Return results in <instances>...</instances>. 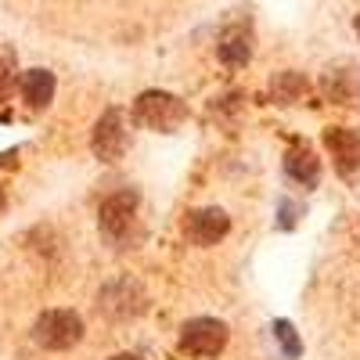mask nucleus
Here are the masks:
<instances>
[{
    "instance_id": "obj_9",
    "label": "nucleus",
    "mask_w": 360,
    "mask_h": 360,
    "mask_svg": "<svg viewBox=\"0 0 360 360\" xmlns=\"http://www.w3.org/2000/svg\"><path fill=\"white\" fill-rule=\"evenodd\" d=\"M324 148L335 162V173L342 180L360 184V130H346V127H328L324 130Z\"/></svg>"
},
{
    "instance_id": "obj_8",
    "label": "nucleus",
    "mask_w": 360,
    "mask_h": 360,
    "mask_svg": "<svg viewBox=\"0 0 360 360\" xmlns=\"http://www.w3.org/2000/svg\"><path fill=\"white\" fill-rule=\"evenodd\" d=\"M231 234V217L224 213L220 205H202V209H191L188 220H184V238L198 249H209L224 242Z\"/></svg>"
},
{
    "instance_id": "obj_4",
    "label": "nucleus",
    "mask_w": 360,
    "mask_h": 360,
    "mask_svg": "<svg viewBox=\"0 0 360 360\" xmlns=\"http://www.w3.org/2000/svg\"><path fill=\"white\" fill-rule=\"evenodd\" d=\"M98 310L105 321H134L148 310V292L137 278H112L98 292Z\"/></svg>"
},
{
    "instance_id": "obj_10",
    "label": "nucleus",
    "mask_w": 360,
    "mask_h": 360,
    "mask_svg": "<svg viewBox=\"0 0 360 360\" xmlns=\"http://www.w3.org/2000/svg\"><path fill=\"white\" fill-rule=\"evenodd\" d=\"M310 98H314V83L303 72L285 69V72H278L274 79H270V101H278V105H314Z\"/></svg>"
},
{
    "instance_id": "obj_2",
    "label": "nucleus",
    "mask_w": 360,
    "mask_h": 360,
    "mask_svg": "<svg viewBox=\"0 0 360 360\" xmlns=\"http://www.w3.org/2000/svg\"><path fill=\"white\" fill-rule=\"evenodd\" d=\"M134 119L152 134H173L188 123V101L169 90H144L134 101Z\"/></svg>"
},
{
    "instance_id": "obj_19",
    "label": "nucleus",
    "mask_w": 360,
    "mask_h": 360,
    "mask_svg": "<svg viewBox=\"0 0 360 360\" xmlns=\"http://www.w3.org/2000/svg\"><path fill=\"white\" fill-rule=\"evenodd\" d=\"M356 33H360V15H356Z\"/></svg>"
},
{
    "instance_id": "obj_15",
    "label": "nucleus",
    "mask_w": 360,
    "mask_h": 360,
    "mask_svg": "<svg viewBox=\"0 0 360 360\" xmlns=\"http://www.w3.org/2000/svg\"><path fill=\"white\" fill-rule=\"evenodd\" d=\"M11 90H15V54L0 51V105L11 98Z\"/></svg>"
},
{
    "instance_id": "obj_12",
    "label": "nucleus",
    "mask_w": 360,
    "mask_h": 360,
    "mask_svg": "<svg viewBox=\"0 0 360 360\" xmlns=\"http://www.w3.org/2000/svg\"><path fill=\"white\" fill-rule=\"evenodd\" d=\"M217 54L227 69H242L249 58H252V33L245 25H231L220 33V44H217Z\"/></svg>"
},
{
    "instance_id": "obj_5",
    "label": "nucleus",
    "mask_w": 360,
    "mask_h": 360,
    "mask_svg": "<svg viewBox=\"0 0 360 360\" xmlns=\"http://www.w3.org/2000/svg\"><path fill=\"white\" fill-rule=\"evenodd\" d=\"M90 148H94L98 162H119L130 152V130H127L123 108H105L101 112V119L94 123V134H90Z\"/></svg>"
},
{
    "instance_id": "obj_3",
    "label": "nucleus",
    "mask_w": 360,
    "mask_h": 360,
    "mask_svg": "<svg viewBox=\"0 0 360 360\" xmlns=\"http://www.w3.org/2000/svg\"><path fill=\"white\" fill-rule=\"evenodd\" d=\"M79 339H83V321L76 310H65V307L40 314L33 324V342L47 353H65L79 346Z\"/></svg>"
},
{
    "instance_id": "obj_1",
    "label": "nucleus",
    "mask_w": 360,
    "mask_h": 360,
    "mask_svg": "<svg viewBox=\"0 0 360 360\" xmlns=\"http://www.w3.org/2000/svg\"><path fill=\"white\" fill-rule=\"evenodd\" d=\"M98 231L112 249H130L137 238L144 234L141 220V195L137 191H115L101 202L98 209Z\"/></svg>"
},
{
    "instance_id": "obj_7",
    "label": "nucleus",
    "mask_w": 360,
    "mask_h": 360,
    "mask_svg": "<svg viewBox=\"0 0 360 360\" xmlns=\"http://www.w3.org/2000/svg\"><path fill=\"white\" fill-rule=\"evenodd\" d=\"M321 94L324 101L356 108L360 105V65L356 62H335L321 72Z\"/></svg>"
},
{
    "instance_id": "obj_13",
    "label": "nucleus",
    "mask_w": 360,
    "mask_h": 360,
    "mask_svg": "<svg viewBox=\"0 0 360 360\" xmlns=\"http://www.w3.org/2000/svg\"><path fill=\"white\" fill-rule=\"evenodd\" d=\"M22 101L25 108H33V112H44L51 101H54V72L47 69H29L22 72Z\"/></svg>"
},
{
    "instance_id": "obj_17",
    "label": "nucleus",
    "mask_w": 360,
    "mask_h": 360,
    "mask_svg": "<svg viewBox=\"0 0 360 360\" xmlns=\"http://www.w3.org/2000/svg\"><path fill=\"white\" fill-rule=\"evenodd\" d=\"M108 360H144V356H137V353H115V356H108Z\"/></svg>"
},
{
    "instance_id": "obj_18",
    "label": "nucleus",
    "mask_w": 360,
    "mask_h": 360,
    "mask_svg": "<svg viewBox=\"0 0 360 360\" xmlns=\"http://www.w3.org/2000/svg\"><path fill=\"white\" fill-rule=\"evenodd\" d=\"M4 205H8V198H4V191H0V213H4Z\"/></svg>"
},
{
    "instance_id": "obj_14",
    "label": "nucleus",
    "mask_w": 360,
    "mask_h": 360,
    "mask_svg": "<svg viewBox=\"0 0 360 360\" xmlns=\"http://www.w3.org/2000/svg\"><path fill=\"white\" fill-rule=\"evenodd\" d=\"M274 339H278V346H281V353L288 356V360H299L303 356V339H299V332H295V324L292 321H274Z\"/></svg>"
},
{
    "instance_id": "obj_16",
    "label": "nucleus",
    "mask_w": 360,
    "mask_h": 360,
    "mask_svg": "<svg viewBox=\"0 0 360 360\" xmlns=\"http://www.w3.org/2000/svg\"><path fill=\"white\" fill-rule=\"evenodd\" d=\"M299 213H303V205H299V202H281V220H278V227H281V231H292V227L299 224Z\"/></svg>"
},
{
    "instance_id": "obj_11",
    "label": "nucleus",
    "mask_w": 360,
    "mask_h": 360,
    "mask_svg": "<svg viewBox=\"0 0 360 360\" xmlns=\"http://www.w3.org/2000/svg\"><path fill=\"white\" fill-rule=\"evenodd\" d=\"M285 173L295 180V184H303V188H317V180H321V159L310 144H292L288 152H285Z\"/></svg>"
},
{
    "instance_id": "obj_6",
    "label": "nucleus",
    "mask_w": 360,
    "mask_h": 360,
    "mask_svg": "<svg viewBox=\"0 0 360 360\" xmlns=\"http://www.w3.org/2000/svg\"><path fill=\"white\" fill-rule=\"evenodd\" d=\"M224 346H227V324L217 317H191L180 328V349L188 356L209 360V356H220Z\"/></svg>"
}]
</instances>
